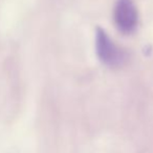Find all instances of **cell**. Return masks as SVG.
I'll list each match as a JSON object with an SVG mask.
<instances>
[{
    "label": "cell",
    "mask_w": 153,
    "mask_h": 153,
    "mask_svg": "<svg viewBox=\"0 0 153 153\" xmlns=\"http://www.w3.org/2000/svg\"><path fill=\"white\" fill-rule=\"evenodd\" d=\"M96 48L99 59L109 67H120L126 61L124 51L118 48L106 31L100 27L96 29Z\"/></svg>",
    "instance_id": "obj_1"
},
{
    "label": "cell",
    "mask_w": 153,
    "mask_h": 153,
    "mask_svg": "<svg viewBox=\"0 0 153 153\" xmlns=\"http://www.w3.org/2000/svg\"><path fill=\"white\" fill-rule=\"evenodd\" d=\"M115 21L124 33H131L137 25V10L132 0H118L115 7Z\"/></svg>",
    "instance_id": "obj_2"
}]
</instances>
